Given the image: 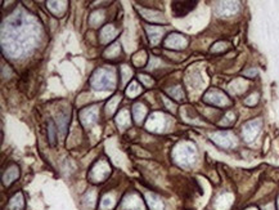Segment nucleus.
<instances>
[{"label": "nucleus", "mask_w": 279, "mask_h": 210, "mask_svg": "<svg viewBox=\"0 0 279 210\" xmlns=\"http://www.w3.org/2000/svg\"><path fill=\"white\" fill-rule=\"evenodd\" d=\"M49 134H51V142L54 143V127L52 123L51 125H49Z\"/></svg>", "instance_id": "f257e3e1"}]
</instances>
